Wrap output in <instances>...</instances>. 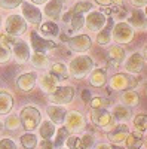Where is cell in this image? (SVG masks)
<instances>
[{
	"mask_svg": "<svg viewBox=\"0 0 147 149\" xmlns=\"http://www.w3.org/2000/svg\"><path fill=\"white\" fill-rule=\"evenodd\" d=\"M140 84V78L134 76L132 73H116L115 76L110 78L108 86L113 91H126L132 90Z\"/></svg>",
	"mask_w": 147,
	"mask_h": 149,
	"instance_id": "6da1fadb",
	"label": "cell"
},
{
	"mask_svg": "<svg viewBox=\"0 0 147 149\" xmlns=\"http://www.w3.org/2000/svg\"><path fill=\"white\" fill-rule=\"evenodd\" d=\"M68 74H71L75 79H82L92 70L94 67V60L88 55H79L71 60L68 66Z\"/></svg>",
	"mask_w": 147,
	"mask_h": 149,
	"instance_id": "7a4b0ae2",
	"label": "cell"
},
{
	"mask_svg": "<svg viewBox=\"0 0 147 149\" xmlns=\"http://www.w3.org/2000/svg\"><path fill=\"white\" fill-rule=\"evenodd\" d=\"M19 119L22 128H26L27 131H34L40 124V112L33 106H26L19 112Z\"/></svg>",
	"mask_w": 147,
	"mask_h": 149,
	"instance_id": "3957f363",
	"label": "cell"
},
{
	"mask_svg": "<svg viewBox=\"0 0 147 149\" xmlns=\"http://www.w3.org/2000/svg\"><path fill=\"white\" fill-rule=\"evenodd\" d=\"M112 37L116 43H129L134 39V29L128 22H117L112 27Z\"/></svg>",
	"mask_w": 147,
	"mask_h": 149,
	"instance_id": "277c9868",
	"label": "cell"
},
{
	"mask_svg": "<svg viewBox=\"0 0 147 149\" xmlns=\"http://www.w3.org/2000/svg\"><path fill=\"white\" fill-rule=\"evenodd\" d=\"M5 30H6V34H10V36L24 34L27 31V21L24 19L21 15H17V14L9 15L8 19H6Z\"/></svg>",
	"mask_w": 147,
	"mask_h": 149,
	"instance_id": "5b68a950",
	"label": "cell"
},
{
	"mask_svg": "<svg viewBox=\"0 0 147 149\" xmlns=\"http://www.w3.org/2000/svg\"><path fill=\"white\" fill-rule=\"evenodd\" d=\"M91 121L97 127H100L103 130H108L113 124V115L107 109H92Z\"/></svg>",
	"mask_w": 147,
	"mask_h": 149,
	"instance_id": "8992f818",
	"label": "cell"
},
{
	"mask_svg": "<svg viewBox=\"0 0 147 149\" xmlns=\"http://www.w3.org/2000/svg\"><path fill=\"white\" fill-rule=\"evenodd\" d=\"M66 43H67L68 49L73 52H85L91 48L92 40L88 34H79V36H75V37H68L66 40Z\"/></svg>",
	"mask_w": 147,
	"mask_h": 149,
	"instance_id": "52a82bcc",
	"label": "cell"
},
{
	"mask_svg": "<svg viewBox=\"0 0 147 149\" xmlns=\"http://www.w3.org/2000/svg\"><path fill=\"white\" fill-rule=\"evenodd\" d=\"M73 97H75V88L73 86H57V90L49 94L51 102L57 104H67L73 100Z\"/></svg>",
	"mask_w": 147,
	"mask_h": 149,
	"instance_id": "ba28073f",
	"label": "cell"
},
{
	"mask_svg": "<svg viewBox=\"0 0 147 149\" xmlns=\"http://www.w3.org/2000/svg\"><path fill=\"white\" fill-rule=\"evenodd\" d=\"M21 6V10H22V18L34 24V26H40L42 24V12L39 8H36L33 3H27L22 0V3L19 5Z\"/></svg>",
	"mask_w": 147,
	"mask_h": 149,
	"instance_id": "9c48e42d",
	"label": "cell"
},
{
	"mask_svg": "<svg viewBox=\"0 0 147 149\" xmlns=\"http://www.w3.org/2000/svg\"><path fill=\"white\" fill-rule=\"evenodd\" d=\"M107 22V17L101 14L100 10H89L88 17L85 18V26L89 31H100Z\"/></svg>",
	"mask_w": 147,
	"mask_h": 149,
	"instance_id": "30bf717a",
	"label": "cell"
},
{
	"mask_svg": "<svg viewBox=\"0 0 147 149\" xmlns=\"http://www.w3.org/2000/svg\"><path fill=\"white\" fill-rule=\"evenodd\" d=\"M66 128L68 130V133H80L82 130H85V118L79 113V112H67L66 115Z\"/></svg>",
	"mask_w": 147,
	"mask_h": 149,
	"instance_id": "8fae6325",
	"label": "cell"
},
{
	"mask_svg": "<svg viewBox=\"0 0 147 149\" xmlns=\"http://www.w3.org/2000/svg\"><path fill=\"white\" fill-rule=\"evenodd\" d=\"M36 82H37V74L34 72H28V73H22L17 78L15 84L17 88L21 93H31L36 86Z\"/></svg>",
	"mask_w": 147,
	"mask_h": 149,
	"instance_id": "7c38bea8",
	"label": "cell"
},
{
	"mask_svg": "<svg viewBox=\"0 0 147 149\" xmlns=\"http://www.w3.org/2000/svg\"><path fill=\"white\" fill-rule=\"evenodd\" d=\"M30 40H31V46L34 51H39V52H46L49 49H54L58 46V43L49 40V39H45L42 37L37 31H31L30 33Z\"/></svg>",
	"mask_w": 147,
	"mask_h": 149,
	"instance_id": "4fadbf2b",
	"label": "cell"
},
{
	"mask_svg": "<svg viewBox=\"0 0 147 149\" xmlns=\"http://www.w3.org/2000/svg\"><path fill=\"white\" fill-rule=\"evenodd\" d=\"M146 67V57L140 52H134L125 63V69L128 73H140Z\"/></svg>",
	"mask_w": 147,
	"mask_h": 149,
	"instance_id": "5bb4252c",
	"label": "cell"
},
{
	"mask_svg": "<svg viewBox=\"0 0 147 149\" xmlns=\"http://www.w3.org/2000/svg\"><path fill=\"white\" fill-rule=\"evenodd\" d=\"M12 54L15 55L17 61L18 63H27V61H30V46L27 45V42L24 40H15L14 42V48H12Z\"/></svg>",
	"mask_w": 147,
	"mask_h": 149,
	"instance_id": "9a60e30c",
	"label": "cell"
},
{
	"mask_svg": "<svg viewBox=\"0 0 147 149\" xmlns=\"http://www.w3.org/2000/svg\"><path fill=\"white\" fill-rule=\"evenodd\" d=\"M49 118H51V121L54 124H57V125H61V124L64 122L66 119V115H67V109L59 106V104H55V106H48L46 109Z\"/></svg>",
	"mask_w": 147,
	"mask_h": 149,
	"instance_id": "2e32d148",
	"label": "cell"
},
{
	"mask_svg": "<svg viewBox=\"0 0 147 149\" xmlns=\"http://www.w3.org/2000/svg\"><path fill=\"white\" fill-rule=\"evenodd\" d=\"M89 84L92 86H95V88H101V86H104L107 84V72H106V69L98 67V69L91 70Z\"/></svg>",
	"mask_w": 147,
	"mask_h": 149,
	"instance_id": "e0dca14e",
	"label": "cell"
},
{
	"mask_svg": "<svg viewBox=\"0 0 147 149\" xmlns=\"http://www.w3.org/2000/svg\"><path fill=\"white\" fill-rule=\"evenodd\" d=\"M129 133V128L125 122H122L119 124V125H116L113 130H110L108 131V139L110 142H113V143H120V142H124L125 137H126V134Z\"/></svg>",
	"mask_w": 147,
	"mask_h": 149,
	"instance_id": "ac0fdd59",
	"label": "cell"
},
{
	"mask_svg": "<svg viewBox=\"0 0 147 149\" xmlns=\"http://www.w3.org/2000/svg\"><path fill=\"white\" fill-rule=\"evenodd\" d=\"M125 55H126V52L122 46H119V45L112 46L108 49V64L113 67H117L125 60Z\"/></svg>",
	"mask_w": 147,
	"mask_h": 149,
	"instance_id": "d6986e66",
	"label": "cell"
},
{
	"mask_svg": "<svg viewBox=\"0 0 147 149\" xmlns=\"http://www.w3.org/2000/svg\"><path fill=\"white\" fill-rule=\"evenodd\" d=\"M107 27L104 26L97 34V43L101 45V46H107L112 40V33H110V29L113 27V18H107Z\"/></svg>",
	"mask_w": 147,
	"mask_h": 149,
	"instance_id": "ffe728a7",
	"label": "cell"
},
{
	"mask_svg": "<svg viewBox=\"0 0 147 149\" xmlns=\"http://www.w3.org/2000/svg\"><path fill=\"white\" fill-rule=\"evenodd\" d=\"M63 2L61 0H48V2L45 3V15L49 17V18H58L61 10H63Z\"/></svg>",
	"mask_w": 147,
	"mask_h": 149,
	"instance_id": "44dd1931",
	"label": "cell"
},
{
	"mask_svg": "<svg viewBox=\"0 0 147 149\" xmlns=\"http://www.w3.org/2000/svg\"><path fill=\"white\" fill-rule=\"evenodd\" d=\"M57 86H58V79L55 76H52L51 73L42 76V79H40V88L43 90V93L51 94V93H54L57 90Z\"/></svg>",
	"mask_w": 147,
	"mask_h": 149,
	"instance_id": "7402d4cb",
	"label": "cell"
},
{
	"mask_svg": "<svg viewBox=\"0 0 147 149\" xmlns=\"http://www.w3.org/2000/svg\"><path fill=\"white\" fill-rule=\"evenodd\" d=\"M14 107V97L6 91H0V115H9Z\"/></svg>",
	"mask_w": 147,
	"mask_h": 149,
	"instance_id": "603a6c76",
	"label": "cell"
},
{
	"mask_svg": "<svg viewBox=\"0 0 147 149\" xmlns=\"http://www.w3.org/2000/svg\"><path fill=\"white\" fill-rule=\"evenodd\" d=\"M40 33L45 39H54V37L59 36V27L55 22L48 21L45 24H40Z\"/></svg>",
	"mask_w": 147,
	"mask_h": 149,
	"instance_id": "cb8c5ba5",
	"label": "cell"
},
{
	"mask_svg": "<svg viewBox=\"0 0 147 149\" xmlns=\"http://www.w3.org/2000/svg\"><path fill=\"white\" fill-rule=\"evenodd\" d=\"M125 143L128 149H140L143 145V133L138 130L134 133H128L125 137Z\"/></svg>",
	"mask_w": 147,
	"mask_h": 149,
	"instance_id": "d4e9b609",
	"label": "cell"
},
{
	"mask_svg": "<svg viewBox=\"0 0 147 149\" xmlns=\"http://www.w3.org/2000/svg\"><path fill=\"white\" fill-rule=\"evenodd\" d=\"M131 115L132 112L128 106L125 104H117L113 110V118H116V121H120V122H126L131 119Z\"/></svg>",
	"mask_w": 147,
	"mask_h": 149,
	"instance_id": "484cf974",
	"label": "cell"
},
{
	"mask_svg": "<svg viewBox=\"0 0 147 149\" xmlns=\"http://www.w3.org/2000/svg\"><path fill=\"white\" fill-rule=\"evenodd\" d=\"M49 73L52 74V76H55L58 81H66L68 79V69L66 64L63 63H55L51 69H49Z\"/></svg>",
	"mask_w": 147,
	"mask_h": 149,
	"instance_id": "4316f807",
	"label": "cell"
},
{
	"mask_svg": "<svg viewBox=\"0 0 147 149\" xmlns=\"http://www.w3.org/2000/svg\"><path fill=\"white\" fill-rule=\"evenodd\" d=\"M129 26H134L137 29H144L146 27V15L143 14V12L140 9H135L132 10L131 14V18H129Z\"/></svg>",
	"mask_w": 147,
	"mask_h": 149,
	"instance_id": "83f0119b",
	"label": "cell"
},
{
	"mask_svg": "<svg viewBox=\"0 0 147 149\" xmlns=\"http://www.w3.org/2000/svg\"><path fill=\"white\" fill-rule=\"evenodd\" d=\"M122 102L128 107H134L140 103V95H138V93L132 91V90H126L122 94Z\"/></svg>",
	"mask_w": 147,
	"mask_h": 149,
	"instance_id": "f1b7e54d",
	"label": "cell"
},
{
	"mask_svg": "<svg viewBox=\"0 0 147 149\" xmlns=\"http://www.w3.org/2000/svg\"><path fill=\"white\" fill-rule=\"evenodd\" d=\"M31 60V63L34 67H37V69H46L49 66V60L48 57L45 55V52H39V51H34L33 52V57H30Z\"/></svg>",
	"mask_w": 147,
	"mask_h": 149,
	"instance_id": "f546056e",
	"label": "cell"
},
{
	"mask_svg": "<svg viewBox=\"0 0 147 149\" xmlns=\"http://www.w3.org/2000/svg\"><path fill=\"white\" fill-rule=\"evenodd\" d=\"M39 133L43 139H51L54 133H55V124L52 121H43L42 124H39Z\"/></svg>",
	"mask_w": 147,
	"mask_h": 149,
	"instance_id": "4dcf8cb0",
	"label": "cell"
},
{
	"mask_svg": "<svg viewBox=\"0 0 147 149\" xmlns=\"http://www.w3.org/2000/svg\"><path fill=\"white\" fill-rule=\"evenodd\" d=\"M21 146L24 149H34L36 146H37V137L33 134V133H26V134H22L21 136Z\"/></svg>",
	"mask_w": 147,
	"mask_h": 149,
	"instance_id": "1f68e13d",
	"label": "cell"
},
{
	"mask_svg": "<svg viewBox=\"0 0 147 149\" xmlns=\"http://www.w3.org/2000/svg\"><path fill=\"white\" fill-rule=\"evenodd\" d=\"M5 127L10 131H17L18 128H21V119L19 115H9L5 119Z\"/></svg>",
	"mask_w": 147,
	"mask_h": 149,
	"instance_id": "d6a6232c",
	"label": "cell"
},
{
	"mask_svg": "<svg viewBox=\"0 0 147 149\" xmlns=\"http://www.w3.org/2000/svg\"><path fill=\"white\" fill-rule=\"evenodd\" d=\"M70 14H71V12H70ZM70 24H71V30L73 31L80 30L85 26V17H83V14H71Z\"/></svg>",
	"mask_w": 147,
	"mask_h": 149,
	"instance_id": "836d02e7",
	"label": "cell"
},
{
	"mask_svg": "<svg viewBox=\"0 0 147 149\" xmlns=\"http://www.w3.org/2000/svg\"><path fill=\"white\" fill-rule=\"evenodd\" d=\"M68 136H70L68 130H67L66 127H61V128L58 130V133H57V139H55V142H54V148H61V145L66 143V140H67Z\"/></svg>",
	"mask_w": 147,
	"mask_h": 149,
	"instance_id": "e575fe53",
	"label": "cell"
},
{
	"mask_svg": "<svg viewBox=\"0 0 147 149\" xmlns=\"http://www.w3.org/2000/svg\"><path fill=\"white\" fill-rule=\"evenodd\" d=\"M91 9H92V3L80 0V2H77L75 5V8H73L70 12H71V14H85V12H89Z\"/></svg>",
	"mask_w": 147,
	"mask_h": 149,
	"instance_id": "d590c367",
	"label": "cell"
},
{
	"mask_svg": "<svg viewBox=\"0 0 147 149\" xmlns=\"http://www.w3.org/2000/svg\"><path fill=\"white\" fill-rule=\"evenodd\" d=\"M10 57H12V51H10L9 45L0 42V64L8 63V61L10 60Z\"/></svg>",
	"mask_w": 147,
	"mask_h": 149,
	"instance_id": "8d00e7d4",
	"label": "cell"
},
{
	"mask_svg": "<svg viewBox=\"0 0 147 149\" xmlns=\"http://www.w3.org/2000/svg\"><path fill=\"white\" fill-rule=\"evenodd\" d=\"M89 104L92 109H107V106L110 104V102L104 97H94L89 100Z\"/></svg>",
	"mask_w": 147,
	"mask_h": 149,
	"instance_id": "74e56055",
	"label": "cell"
},
{
	"mask_svg": "<svg viewBox=\"0 0 147 149\" xmlns=\"http://www.w3.org/2000/svg\"><path fill=\"white\" fill-rule=\"evenodd\" d=\"M94 146V137L92 134L86 133L82 137H79V149H91Z\"/></svg>",
	"mask_w": 147,
	"mask_h": 149,
	"instance_id": "f35d334b",
	"label": "cell"
},
{
	"mask_svg": "<svg viewBox=\"0 0 147 149\" xmlns=\"http://www.w3.org/2000/svg\"><path fill=\"white\" fill-rule=\"evenodd\" d=\"M134 125H135V128H137L138 131L144 133L146 128H147V116H146V113L137 115V118L134 119Z\"/></svg>",
	"mask_w": 147,
	"mask_h": 149,
	"instance_id": "ab89813d",
	"label": "cell"
},
{
	"mask_svg": "<svg viewBox=\"0 0 147 149\" xmlns=\"http://www.w3.org/2000/svg\"><path fill=\"white\" fill-rule=\"evenodd\" d=\"M22 3V0H0V8L2 9H17Z\"/></svg>",
	"mask_w": 147,
	"mask_h": 149,
	"instance_id": "60d3db41",
	"label": "cell"
},
{
	"mask_svg": "<svg viewBox=\"0 0 147 149\" xmlns=\"http://www.w3.org/2000/svg\"><path fill=\"white\" fill-rule=\"evenodd\" d=\"M66 143H67L68 149H79V137H77V136H73V137L68 136Z\"/></svg>",
	"mask_w": 147,
	"mask_h": 149,
	"instance_id": "b9f144b4",
	"label": "cell"
},
{
	"mask_svg": "<svg viewBox=\"0 0 147 149\" xmlns=\"http://www.w3.org/2000/svg\"><path fill=\"white\" fill-rule=\"evenodd\" d=\"M0 149H17V145L10 139H2L0 140Z\"/></svg>",
	"mask_w": 147,
	"mask_h": 149,
	"instance_id": "7bdbcfd3",
	"label": "cell"
},
{
	"mask_svg": "<svg viewBox=\"0 0 147 149\" xmlns=\"http://www.w3.org/2000/svg\"><path fill=\"white\" fill-rule=\"evenodd\" d=\"M17 39H15V36H10V34H0V42L2 43H14Z\"/></svg>",
	"mask_w": 147,
	"mask_h": 149,
	"instance_id": "ee69618b",
	"label": "cell"
},
{
	"mask_svg": "<svg viewBox=\"0 0 147 149\" xmlns=\"http://www.w3.org/2000/svg\"><path fill=\"white\" fill-rule=\"evenodd\" d=\"M40 148L42 149H54V143L49 140V139H43L42 143H40Z\"/></svg>",
	"mask_w": 147,
	"mask_h": 149,
	"instance_id": "f6af8a7d",
	"label": "cell"
},
{
	"mask_svg": "<svg viewBox=\"0 0 147 149\" xmlns=\"http://www.w3.org/2000/svg\"><path fill=\"white\" fill-rule=\"evenodd\" d=\"M91 98H92V94H91L89 90H83V91H82V100H83L85 103H89Z\"/></svg>",
	"mask_w": 147,
	"mask_h": 149,
	"instance_id": "bcb514c9",
	"label": "cell"
},
{
	"mask_svg": "<svg viewBox=\"0 0 147 149\" xmlns=\"http://www.w3.org/2000/svg\"><path fill=\"white\" fill-rule=\"evenodd\" d=\"M131 3L134 6H140V8H144L147 5V0H131Z\"/></svg>",
	"mask_w": 147,
	"mask_h": 149,
	"instance_id": "7dc6e473",
	"label": "cell"
},
{
	"mask_svg": "<svg viewBox=\"0 0 147 149\" xmlns=\"http://www.w3.org/2000/svg\"><path fill=\"white\" fill-rule=\"evenodd\" d=\"M95 3L98 5H101V6H108V5H112V0H94Z\"/></svg>",
	"mask_w": 147,
	"mask_h": 149,
	"instance_id": "c3c4849f",
	"label": "cell"
},
{
	"mask_svg": "<svg viewBox=\"0 0 147 149\" xmlns=\"http://www.w3.org/2000/svg\"><path fill=\"white\" fill-rule=\"evenodd\" d=\"M30 2H31L33 5H45L48 0H30Z\"/></svg>",
	"mask_w": 147,
	"mask_h": 149,
	"instance_id": "681fc988",
	"label": "cell"
},
{
	"mask_svg": "<svg viewBox=\"0 0 147 149\" xmlns=\"http://www.w3.org/2000/svg\"><path fill=\"white\" fill-rule=\"evenodd\" d=\"M97 149H110V146H108V145L101 143V145H98V146H97Z\"/></svg>",
	"mask_w": 147,
	"mask_h": 149,
	"instance_id": "f907efd6",
	"label": "cell"
},
{
	"mask_svg": "<svg viewBox=\"0 0 147 149\" xmlns=\"http://www.w3.org/2000/svg\"><path fill=\"white\" fill-rule=\"evenodd\" d=\"M112 3H115L117 6H122V5H124V0H112Z\"/></svg>",
	"mask_w": 147,
	"mask_h": 149,
	"instance_id": "816d5d0a",
	"label": "cell"
},
{
	"mask_svg": "<svg viewBox=\"0 0 147 149\" xmlns=\"http://www.w3.org/2000/svg\"><path fill=\"white\" fill-rule=\"evenodd\" d=\"M110 149H122V148H117V146H110Z\"/></svg>",
	"mask_w": 147,
	"mask_h": 149,
	"instance_id": "f5cc1de1",
	"label": "cell"
},
{
	"mask_svg": "<svg viewBox=\"0 0 147 149\" xmlns=\"http://www.w3.org/2000/svg\"><path fill=\"white\" fill-rule=\"evenodd\" d=\"M2 130H3V124H2V122H0V131H2Z\"/></svg>",
	"mask_w": 147,
	"mask_h": 149,
	"instance_id": "db71d44e",
	"label": "cell"
},
{
	"mask_svg": "<svg viewBox=\"0 0 147 149\" xmlns=\"http://www.w3.org/2000/svg\"><path fill=\"white\" fill-rule=\"evenodd\" d=\"M0 27H2V17H0Z\"/></svg>",
	"mask_w": 147,
	"mask_h": 149,
	"instance_id": "11a10c76",
	"label": "cell"
},
{
	"mask_svg": "<svg viewBox=\"0 0 147 149\" xmlns=\"http://www.w3.org/2000/svg\"><path fill=\"white\" fill-rule=\"evenodd\" d=\"M61 2H63V3H64V2H66V0H61Z\"/></svg>",
	"mask_w": 147,
	"mask_h": 149,
	"instance_id": "9f6ffc18",
	"label": "cell"
},
{
	"mask_svg": "<svg viewBox=\"0 0 147 149\" xmlns=\"http://www.w3.org/2000/svg\"><path fill=\"white\" fill-rule=\"evenodd\" d=\"M58 149H63V148H58Z\"/></svg>",
	"mask_w": 147,
	"mask_h": 149,
	"instance_id": "6f0895ef",
	"label": "cell"
}]
</instances>
